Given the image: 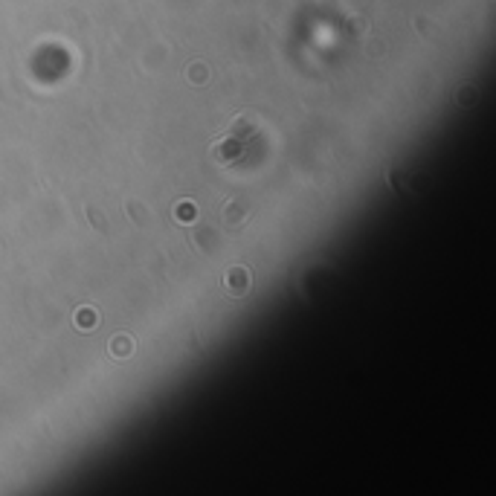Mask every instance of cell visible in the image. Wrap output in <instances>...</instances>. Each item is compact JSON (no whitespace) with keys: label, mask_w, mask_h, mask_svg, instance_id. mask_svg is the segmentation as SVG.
Here are the masks:
<instances>
[{"label":"cell","mask_w":496,"mask_h":496,"mask_svg":"<svg viewBox=\"0 0 496 496\" xmlns=\"http://www.w3.org/2000/svg\"><path fill=\"white\" fill-rule=\"evenodd\" d=\"M253 139H256V131H253V122H250L247 116L232 119L230 128L212 142V157H215V163H221V165L238 163V160L247 154V148H250Z\"/></svg>","instance_id":"6da1fadb"},{"label":"cell","mask_w":496,"mask_h":496,"mask_svg":"<svg viewBox=\"0 0 496 496\" xmlns=\"http://www.w3.org/2000/svg\"><path fill=\"white\" fill-rule=\"evenodd\" d=\"M227 287H230L232 296H241L247 287H250V279H247V270H238V267H232L230 270V279H227Z\"/></svg>","instance_id":"7a4b0ae2"},{"label":"cell","mask_w":496,"mask_h":496,"mask_svg":"<svg viewBox=\"0 0 496 496\" xmlns=\"http://www.w3.org/2000/svg\"><path fill=\"white\" fill-rule=\"evenodd\" d=\"M113 354H116V357L131 354V339H128V337H113Z\"/></svg>","instance_id":"3957f363"},{"label":"cell","mask_w":496,"mask_h":496,"mask_svg":"<svg viewBox=\"0 0 496 496\" xmlns=\"http://www.w3.org/2000/svg\"><path fill=\"white\" fill-rule=\"evenodd\" d=\"M195 215H198V209H195L192 203H186V200H183V203H180V209H177V218H180V221H192Z\"/></svg>","instance_id":"277c9868"},{"label":"cell","mask_w":496,"mask_h":496,"mask_svg":"<svg viewBox=\"0 0 496 496\" xmlns=\"http://www.w3.org/2000/svg\"><path fill=\"white\" fill-rule=\"evenodd\" d=\"M76 325H81V328H93V311H81V313H76Z\"/></svg>","instance_id":"5b68a950"}]
</instances>
